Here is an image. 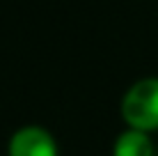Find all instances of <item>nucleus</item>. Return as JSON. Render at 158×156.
<instances>
[{
  "label": "nucleus",
  "mask_w": 158,
  "mask_h": 156,
  "mask_svg": "<svg viewBox=\"0 0 158 156\" xmlns=\"http://www.w3.org/2000/svg\"><path fill=\"white\" fill-rule=\"evenodd\" d=\"M112 156H154V145H151L147 133L126 129L115 140Z\"/></svg>",
  "instance_id": "obj_3"
},
{
  "label": "nucleus",
  "mask_w": 158,
  "mask_h": 156,
  "mask_svg": "<svg viewBox=\"0 0 158 156\" xmlns=\"http://www.w3.org/2000/svg\"><path fill=\"white\" fill-rule=\"evenodd\" d=\"M7 156H60L57 142L46 129L41 126H23L9 138Z\"/></svg>",
  "instance_id": "obj_2"
},
{
  "label": "nucleus",
  "mask_w": 158,
  "mask_h": 156,
  "mask_svg": "<svg viewBox=\"0 0 158 156\" xmlns=\"http://www.w3.org/2000/svg\"><path fill=\"white\" fill-rule=\"evenodd\" d=\"M122 117L128 129L156 131L158 129V78H142L122 99Z\"/></svg>",
  "instance_id": "obj_1"
}]
</instances>
